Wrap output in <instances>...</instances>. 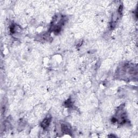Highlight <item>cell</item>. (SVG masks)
Listing matches in <instances>:
<instances>
[{
	"mask_svg": "<svg viewBox=\"0 0 138 138\" xmlns=\"http://www.w3.org/2000/svg\"><path fill=\"white\" fill-rule=\"evenodd\" d=\"M51 119V117H47L44 119V120L41 124V126L43 128L46 129L48 127V126H49V125L50 124Z\"/></svg>",
	"mask_w": 138,
	"mask_h": 138,
	"instance_id": "obj_1",
	"label": "cell"
}]
</instances>
